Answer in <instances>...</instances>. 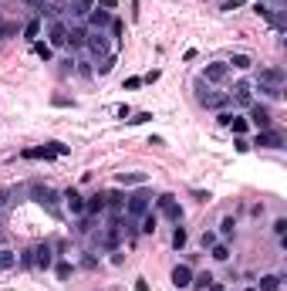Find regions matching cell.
Segmentation results:
<instances>
[{
  "label": "cell",
  "mask_w": 287,
  "mask_h": 291,
  "mask_svg": "<svg viewBox=\"0 0 287 291\" xmlns=\"http://www.w3.org/2000/svg\"><path fill=\"white\" fill-rule=\"evenodd\" d=\"M196 98H199V105H210V108H220V105H227V102H230L227 95H216V92L206 88V81H203V78L196 81Z\"/></svg>",
  "instance_id": "6da1fadb"
},
{
  "label": "cell",
  "mask_w": 287,
  "mask_h": 291,
  "mask_svg": "<svg viewBox=\"0 0 287 291\" xmlns=\"http://www.w3.org/2000/svg\"><path fill=\"white\" fill-rule=\"evenodd\" d=\"M85 48H88L95 58H108V38L101 31H95V34H88V38H85Z\"/></svg>",
  "instance_id": "7a4b0ae2"
},
{
  "label": "cell",
  "mask_w": 287,
  "mask_h": 291,
  "mask_svg": "<svg viewBox=\"0 0 287 291\" xmlns=\"http://www.w3.org/2000/svg\"><path fill=\"white\" fill-rule=\"evenodd\" d=\"M257 85H274V88H284V68H260Z\"/></svg>",
  "instance_id": "3957f363"
},
{
  "label": "cell",
  "mask_w": 287,
  "mask_h": 291,
  "mask_svg": "<svg viewBox=\"0 0 287 291\" xmlns=\"http://www.w3.org/2000/svg\"><path fill=\"white\" fill-rule=\"evenodd\" d=\"M48 44H51V48H65V44H68V27L61 24V21H51V27H48Z\"/></svg>",
  "instance_id": "277c9868"
},
{
  "label": "cell",
  "mask_w": 287,
  "mask_h": 291,
  "mask_svg": "<svg viewBox=\"0 0 287 291\" xmlns=\"http://www.w3.org/2000/svg\"><path fill=\"white\" fill-rule=\"evenodd\" d=\"M254 146H260V149H280V146H284V136H280V132L263 129V132H257Z\"/></svg>",
  "instance_id": "5b68a950"
},
{
  "label": "cell",
  "mask_w": 287,
  "mask_h": 291,
  "mask_svg": "<svg viewBox=\"0 0 287 291\" xmlns=\"http://www.w3.org/2000/svg\"><path fill=\"white\" fill-rule=\"evenodd\" d=\"M159 210H162V213H166V217H169V220H176V224H179V220H182V210H179V203H176V196H169V193H166V196H159Z\"/></svg>",
  "instance_id": "8992f818"
},
{
  "label": "cell",
  "mask_w": 287,
  "mask_h": 291,
  "mask_svg": "<svg viewBox=\"0 0 287 291\" xmlns=\"http://www.w3.org/2000/svg\"><path fill=\"white\" fill-rule=\"evenodd\" d=\"M31 196H34L37 203H41V207L54 210V200H57V193L51 190V186H31Z\"/></svg>",
  "instance_id": "52a82bcc"
},
{
  "label": "cell",
  "mask_w": 287,
  "mask_h": 291,
  "mask_svg": "<svg viewBox=\"0 0 287 291\" xmlns=\"http://www.w3.org/2000/svg\"><path fill=\"white\" fill-rule=\"evenodd\" d=\"M227 75H230V65H227V61H213V65H206L203 81H227Z\"/></svg>",
  "instance_id": "ba28073f"
},
{
  "label": "cell",
  "mask_w": 287,
  "mask_h": 291,
  "mask_svg": "<svg viewBox=\"0 0 287 291\" xmlns=\"http://www.w3.org/2000/svg\"><path fill=\"white\" fill-rule=\"evenodd\" d=\"M247 122H254L257 132H263V129H271V112H267L263 105H250V119Z\"/></svg>",
  "instance_id": "9c48e42d"
},
{
  "label": "cell",
  "mask_w": 287,
  "mask_h": 291,
  "mask_svg": "<svg viewBox=\"0 0 287 291\" xmlns=\"http://www.w3.org/2000/svg\"><path fill=\"white\" fill-rule=\"evenodd\" d=\"M146 213H149V196L146 193L129 196V217H146Z\"/></svg>",
  "instance_id": "30bf717a"
},
{
  "label": "cell",
  "mask_w": 287,
  "mask_h": 291,
  "mask_svg": "<svg viewBox=\"0 0 287 291\" xmlns=\"http://www.w3.org/2000/svg\"><path fill=\"white\" fill-rule=\"evenodd\" d=\"M172 284H176V288H189V284H193V271H189L186 264H176L172 267Z\"/></svg>",
  "instance_id": "8fae6325"
},
{
  "label": "cell",
  "mask_w": 287,
  "mask_h": 291,
  "mask_svg": "<svg viewBox=\"0 0 287 291\" xmlns=\"http://www.w3.org/2000/svg\"><path fill=\"white\" fill-rule=\"evenodd\" d=\"M34 267H51V247L48 244H37L34 247Z\"/></svg>",
  "instance_id": "7c38bea8"
},
{
  "label": "cell",
  "mask_w": 287,
  "mask_h": 291,
  "mask_svg": "<svg viewBox=\"0 0 287 291\" xmlns=\"http://www.w3.org/2000/svg\"><path fill=\"white\" fill-rule=\"evenodd\" d=\"M227 65H230V68H237V71H247V68H254V58H250V54H243V51H237V54L230 58Z\"/></svg>",
  "instance_id": "4fadbf2b"
},
{
  "label": "cell",
  "mask_w": 287,
  "mask_h": 291,
  "mask_svg": "<svg viewBox=\"0 0 287 291\" xmlns=\"http://www.w3.org/2000/svg\"><path fill=\"white\" fill-rule=\"evenodd\" d=\"M88 21H91V27H95V31H101V27H108V24H112V17H108V10H91V14H88Z\"/></svg>",
  "instance_id": "5bb4252c"
},
{
  "label": "cell",
  "mask_w": 287,
  "mask_h": 291,
  "mask_svg": "<svg viewBox=\"0 0 287 291\" xmlns=\"http://www.w3.org/2000/svg\"><path fill=\"white\" fill-rule=\"evenodd\" d=\"M65 200H68V210H71L74 217H81V213H85V200H81L78 193H74V190H68V193H65Z\"/></svg>",
  "instance_id": "9a60e30c"
},
{
  "label": "cell",
  "mask_w": 287,
  "mask_h": 291,
  "mask_svg": "<svg viewBox=\"0 0 287 291\" xmlns=\"http://www.w3.org/2000/svg\"><path fill=\"white\" fill-rule=\"evenodd\" d=\"M101 210H105V196L101 193H95L91 200H85V213H88V217H95V213H101Z\"/></svg>",
  "instance_id": "2e32d148"
},
{
  "label": "cell",
  "mask_w": 287,
  "mask_h": 291,
  "mask_svg": "<svg viewBox=\"0 0 287 291\" xmlns=\"http://www.w3.org/2000/svg\"><path fill=\"white\" fill-rule=\"evenodd\" d=\"M146 173H118V183H122V186H142V183H146Z\"/></svg>",
  "instance_id": "e0dca14e"
},
{
  "label": "cell",
  "mask_w": 287,
  "mask_h": 291,
  "mask_svg": "<svg viewBox=\"0 0 287 291\" xmlns=\"http://www.w3.org/2000/svg\"><path fill=\"white\" fill-rule=\"evenodd\" d=\"M233 98H237L240 105H250V85H247V81L233 85Z\"/></svg>",
  "instance_id": "ac0fdd59"
},
{
  "label": "cell",
  "mask_w": 287,
  "mask_h": 291,
  "mask_svg": "<svg viewBox=\"0 0 287 291\" xmlns=\"http://www.w3.org/2000/svg\"><path fill=\"white\" fill-rule=\"evenodd\" d=\"M280 281H284L280 275H263V278H260V288H257V291H277Z\"/></svg>",
  "instance_id": "d6986e66"
},
{
  "label": "cell",
  "mask_w": 287,
  "mask_h": 291,
  "mask_svg": "<svg viewBox=\"0 0 287 291\" xmlns=\"http://www.w3.org/2000/svg\"><path fill=\"white\" fill-rule=\"evenodd\" d=\"M14 264H17V254L10 247H0V271H10Z\"/></svg>",
  "instance_id": "ffe728a7"
},
{
  "label": "cell",
  "mask_w": 287,
  "mask_h": 291,
  "mask_svg": "<svg viewBox=\"0 0 287 291\" xmlns=\"http://www.w3.org/2000/svg\"><path fill=\"white\" fill-rule=\"evenodd\" d=\"M37 34H41V17H31L24 24V38L27 41H37Z\"/></svg>",
  "instance_id": "44dd1931"
},
{
  "label": "cell",
  "mask_w": 287,
  "mask_h": 291,
  "mask_svg": "<svg viewBox=\"0 0 287 291\" xmlns=\"http://www.w3.org/2000/svg\"><path fill=\"white\" fill-rule=\"evenodd\" d=\"M230 129H233V136H243V132L250 129V122L240 119V115H230Z\"/></svg>",
  "instance_id": "7402d4cb"
},
{
  "label": "cell",
  "mask_w": 287,
  "mask_h": 291,
  "mask_svg": "<svg viewBox=\"0 0 287 291\" xmlns=\"http://www.w3.org/2000/svg\"><path fill=\"white\" fill-rule=\"evenodd\" d=\"M125 200H129V196H122V193H108V196H105V207H112V210L118 213V210L125 207Z\"/></svg>",
  "instance_id": "603a6c76"
},
{
  "label": "cell",
  "mask_w": 287,
  "mask_h": 291,
  "mask_svg": "<svg viewBox=\"0 0 287 291\" xmlns=\"http://www.w3.org/2000/svg\"><path fill=\"white\" fill-rule=\"evenodd\" d=\"M85 38H88V34H85L81 27H74V31H68V44H71V48H81V44H85Z\"/></svg>",
  "instance_id": "cb8c5ba5"
},
{
  "label": "cell",
  "mask_w": 287,
  "mask_h": 291,
  "mask_svg": "<svg viewBox=\"0 0 287 291\" xmlns=\"http://www.w3.org/2000/svg\"><path fill=\"white\" fill-rule=\"evenodd\" d=\"M71 14H74V17L91 14V0H74V4H71Z\"/></svg>",
  "instance_id": "d4e9b609"
},
{
  "label": "cell",
  "mask_w": 287,
  "mask_h": 291,
  "mask_svg": "<svg viewBox=\"0 0 287 291\" xmlns=\"http://www.w3.org/2000/svg\"><path fill=\"white\" fill-rule=\"evenodd\" d=\"M172 247H176V251H182V247H186V230H182V227H176V230H172Z\"/></svg>",
  "instance_id": "484cf974"
},
{
  "label": "cell",
  "mask_w": 287,
  "mask_h": 291,
  "mask_svg": "<svg viewBox=\"0 0 287 291\" xmlns=\"http://www.w3.org/2000/svg\"><path fill=\"white\" fill-rule=\"evenodd\" d=\"M34 51H37L44 61H51V51H54V48H51V44H44V41H34Z\"/></svg>",
  "instance_id": "4316f807"
},
{
  "label": "cell",
  "mask_w": 287,
  "mask_h": 291,
  "mask_svg": "<svg viewBox=\"0 0 287 291\" xmlns=\"http://www.w3.org/2000/svg\"><path fill=\"white\" fill-rule=\"evenodd\" d=\"M257 92H263L267 98H280L284 95V88H274V85H257Z\"/></svg>",
  "instance_id": "83f0119b"
},
{
  "label": "cell",
  "mask_w": 287,
  "mask_h": 291,
  "mask_svg": "<svg viewBox=\"0 0 287 291\" xmlns=\"http://www.w3.org/2000/svg\"><path fill=\"white\" fill-rule=\"evenodd\" d=\"M233 217H223V224H220V237H233Z\"/></svg>",
  "instance_id": "f1b7e54d"
},
{
  "label": "cell",
  "mask_w": 287,
  "mask_h": 291,
  "mask_svg": "<svg viewBox=\"0 0 287 291\" xmlns=\"http://www.w3.org/2000/svg\"><path fill=\"white\" fill-rule=\"evenodd\" d=\"M213 258L216 261H230V247L227 244H213Z\"/></svg>",
  "instance_id": "f546056e"
},
{
  "label": "cell",
  "mask_w": 287,
  "mask_h": 291,
  "mask_svg": "<svg viewBox=\"0 0 287 291\" xmlns=\"http://www.w3.org/2000/svg\"><path fill=\"white\" fill-rule=\"evenodd\" d=\"M112 65H115V54L101 58V65H98V75H108V71H112Z\"/></svg>",
  "instance_id": "4dcf8cb0"
},
{
  "label": "cell",
  "mask_w": 287,
  "mask_h": 291,
  "mask_svg": "<svg viewBox=\"0 0 287 291\" xmlns=\"http://www.w3.org/2000/svg\"><path fill=\"white\" fill-rule=\"evenodd\" d=\"M149 119H152V112H139V115L129 119V125H142V122H149Z\"/></svg>",
  "instance_id": "1f68e13d"
},
{
  "label": "cell",
  "mask_w": 287,
  "mask_h": 291,
  "mask_svg": "<svg viewBox=\"0 0 287 291\" xmlns=\"http://www.w3.org/2000/svg\"><path fill=\"white\" fill-rule=\"evenodd\" d=\"M142 234H156V217L146 213V224H142Z\"/></svg>",
  "instance_id": "d6a6232c"
},
{
  "label": "cell",
  "mask_w": 287,
  "mask_h": 291,
  "mask_svg": "<svg viewBox=\"0 0 287 291\" xmlns=\"http://www.w3.org/2000/svg\"><path fill=\"white\" fill-rule=\"evenodd\" d=\"M17 27L14 24H7V21H0V38H10V34H14Z\"/></svg>",
  "instance_id": "836d02e7"
},
{
  "label": "cell",
  "mask_w": 287,
  "mask_h": 291,
  "mask_svg": "<svg viewBox=\"0 0 287 291\" xmlns=\"http://www.w3.org/2000/svg\"><path fill=\"white\" fill-rule=\"evenodd\" d=\"M274 234H277V237H284V234H287V220H284V217L274 224Z\"/></svg>",
  "instance_id": "e575fe53"
},
{
  "label": "cell",
  "mask_w": 287,
  "mask_h": 291,
  "mask_svg": "<svg viewBox=\"0 0 287 291\" xmlns=\"http://www.w3.org/2000/svg\"><path fill=\"white\" fill-rule=\"evenodd\" d=\"M48 146L54 149V156H65V153H68V146H65V142H48Z\"/></svg>",
  "instance_id": "d590c367"
},
{
  "label": "cell",
  "mask_w": 287,
  "mask_h": 291,
  "mask_svg": "<svg viewBox=\"0 0 287 291\" xmlns=\"http://www.w3.org/2000/svg\"><path fill=\"white\" fill-rule=\"evenodd\" d=\"M210 281H213V278H210V275H199V278H193V284H196V288H206V284H210Z\"/></svg>",
  "instance_id": "8d00e7d4"
},
{
  "label": "cell",
  "mask_w": 287,
  "mask_h": 291,
  "mask_svg": "<svg viewBox=\"0 0 287 291\" xmlns=\"http://www.w3.org/2000/svg\"><path fill=\"white\" fill-rule=\"evenodd\" d=\"M247 0H227V4H223V10H237V7H243Z\"/></svg>",
  "instance_id": "74e56055"
},
{
  "label": "cell",
  "mask_w": 287,
  "mask_h": 291,
  "mask_svg": "<svg viewBox=\"0 0 287 291\" xmlns=\"http://www.w3.org/2000/svg\"><path fill=\"white\" fill-rule=\"evenodd\" d=\"M20 261H24L27 267H34V247H31V251H24V254H20Z\"/></svg>",
  "instance_id": "f35d334b"
},
{
  "label": "cell",
  "mask_w": 287,
  "mask_h": 291,
  "mask_svg": "<svg viewBox=\"0 0 287 291\" xmlns=\"http://www.w3.org/2000/svg\"><path fill=\"white\" fill-rule=\"evenodd\" d=\"M98 7L101 10H115V7H118V0H98Z\"/></svg>",
  "instance_id": "ab89813d"
},
{
  "label": "cell",
  "mask_w": 287,
  "mask_h": 291,
  "mask_svg": "<svg viewBox=\"0 0 287 291\" xmlns=\"http://www.w3.org/2000/svg\"><path fill=\"white\" fill-rule=\"evenodd\" d=\"M213 244H216V234H210V230H206V234H203V247H213Z\"/></svg>",
  "instance_id": "60d3db41"
},
{
  "label": "cell",
  "mask_w": 287,
  "mask_h": 291,
  "mask_svg": "<svg viewBox=\"0 0 287 291\" xmlns=\"http://www.w3.org/2000/svg\"><path fill=\"white\" fill-rule=\"evenodd\" d=\"M71 275V264H57V278H68Z\"/></svg>",
  "instance_id": "b9f144b4"
},
{
  "label": "cell",
  "mask_w": 287,
  "mask_h": 291,
  "mask_svg": "<svg viewBox=\"0 0 287 291\" xmlns=\"http://www.w3.org/2000/svg\"><path fill=\"white\" fill-rule=\"evenodd\" d=\"M203 291H227V288H223V284L220 281H210V284H206V288Z\"/></svg>",
  "instance_id": "7bdbcfd3"
},
{
  "label": "cell",
  "mask_w": 287,
  "mask_h": 291,
  "mask_svg": "<svg viewBox=\"0 0 287 291\" xmlns=\"http://www.w3.org/2000/svg\"><path fill=\"white\" fill-rule=\"evenodd\" d=\"M10 203V190H0V207H7Z\"/></svg>",
  "instance_id": "ee69618b"
},
{
  "label": "cell",
  "mask_w": 287,
  "mask_h": 291,
  "mask_svg": "<svg viewBox=\"0 0 287 291\" xmlns=\"http://www.w3.org/2000/svg\"><path fill=\"white\" fill-rule=\"evenodd\" d=\"M27 4H34V7H37V4H44V0H27Z\"/></svg>",
  "instance_id": "f6af8a7d"
},
{
  "label": "cell",
  "mask_w": 287,
  "mask_h": 291,
  "mask_svg": "<svg viewBox=\"0 0 287 291\" xmlns=\"http://www.w3.org/2000/svg\"><path fill=\"white\" fill-rule=\"evenodd\" d=\"M247 291H257V288H247Z\"/></svg>",
  "instance_id": "bcb514c9"
}]
</instances>
